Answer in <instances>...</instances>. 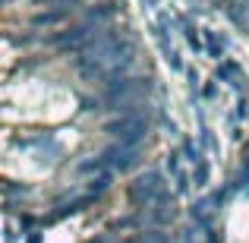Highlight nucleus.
<instances>
[{"mask_svg": "<svg viewBox=\"0 0 249 243\" xmlns=\"http://www.w3.org/2000/svg\"><path fill=\"white\" fill-rule=\"evenodd\" d=\"M129 196H133L136 206H167V202H174V193L167 189V180L161 170H145V174L136 177L133 189H129Z\"/></svg>", "mask_w": 249, "mask_h": 243, "instance_id": "f257e3e1", "label": "nucleus"}, {"mask_svg": "<svg viewBox=\"0 0 249 243\" xmlns=\"http://www.w3.org/2000/svg\"><path fill=\"white\" fill-rule=\"evenodd\" d=\"M117 13H123L120 0H101V3H95V6L85 10V22L89 25H101V22H107V19H114Z\"/></svg>", "mask_w": 249, "mask_h": 243, "instance_id": "f03ea898", "label": "nucleus"}, {"mask_svg": "<svg viewBox=\"0 0 249 243\" xmlns=\"http://www.w3.org/2000/svg\"><path fill=\"white\" fill-rule=\"evenodd\" d=\"M202 38H205L208 54H212L214 60H224V54H227V38H224V35H218V32H212V29L202 32Z\"/></svg>", "mask_w": 249, "mask_h": 243, "instance_id": "7ed1b4c3", "label": "nucleus"}, {"mask_svg": "<svg viewBox=\"0 0 249 243\" xmlns=\"http://www.w3.org/2000/svg\"><path fill=\"white\" fill-rule=\"evenodd\" d=\"M177 218V208H174V202H167V206H152L148 208V221L152 224H170V221Z\"/></svg>", "mask_w": 249, "mask_h": 243, "instance_id": "20e7f679", "label": "nucleus"}, {"mask_svg": "<svg viewBox=\"0 0 249 243\" xmlns=\"http://www.w3.org/2000/svg\"><path fill=\"white\" fill-rule=\"evenodd\" d=\"M237 76H240V63L237 60H221L218 63V70H214V79H221V82H237Z\"/></svg>", "mask_w": 249, "mask_h": 243, "instance_id": "39448f33", "label": "nucleus"}, {"mask_svg": "<svg viewBox=\"0 0 249 243\" xmlns=\"http://www.w3.org/2000/svg\"><path fill=\"white\" fill-rule=\"evenodd\" d=\"M193 183H196V189H205L208 183H212V164H208L205 158H202L199 164H193Z\"/></svg>", "mask_w": 249, "mask_h": 243, "instance_id": "423d86ee", "label": "nucleus"}, {"mask_svg": "<svg viewBox=\"0 0 249 243\" xmlns=\"http://www.w3.org/2000/svg\"><path fill=\"white\" fill-rule=\"evenodd\" d=\"M67 16H70V10H67V6H60V10L38 13V16L32 19V25H54V22H60V19H67Z\"/></svg>", "mask_w": 249, "mask_h": 243, "instance_id": "0eeeda50", "label": "nucleus"}, {"mask_svg": "<svg viewBox=\"0 0 249 243\" xmlns=\"http://www.w3.org/2000/svg\"><path fill=\"white\" fill-rule=\"evenodd\" d=\"M136 243H174V237L164 234L161 227H148V231H142L139 237H136Z\"/></svg>", "mask_w": 249, "mask_h": 243, "instance_id": "6e6552de", "label": "nucleus"}, {"mask_svg": "<svg viewBox=\"0 0 249 243\" xmlns=\"http://www.w3.org/2000/svg\"><path fill=\"white\" fill-rule=\"evenodd\" d=\"M180 152H183V158H186L189 164H199L202 161V149L196 146L193 139H183V146H180Z\"/></svg>", "mask_w": 249, "mask_h": 243, "instance_id": "1a4fd4ad", "label": "nucleus"}, {"mask_svg": "<svg viewBox=\"0 0 249 243\" xmlns=\"http://www.w3.org/2000/svg\"><path fill=\"white\" fill-rule=\"evenodd\" d=\"M183 35H186V41H189V48H193V51H205V41L196 35V29L189 22H183Z\"/></svg>", "mask_w": 249, "mask_h": 243, "instance_id": "9d476101", "label": "nucleus"}, {"mask_svg": "<svg viewBox=\"0 0 249 243\" xmlns=\"http://www.w3.org/2000/svg\"><path fill=\"white\" fill-rule=\"evenodd\" d=\"M110 187V174H101L98 180H91V196H98V193H104V189Z\"/></svg>", "mask_w": 249, "mask_h": 243, "instance_id": "9b49d317", "label": "nucleus"}, {"mask_svg": "<svg viewBox=\"0 0 249 243\" xmlns=\"http://www.w3.org/2000/svg\"><path fill=\"white\" fill-rule=\"evenodd\" d=\"M199 139H202V146H205V149H212V152H214V133L205 127V123H202V130H199Z\"/></svg>", "mask_w": 249, "mask_h": 243, "instance_id": "f8f14e48", "label": "nucleus"}, {"mask_svg": "<svg viewBox=\"0 0 249 243\" xmlns=\"http://www.w3.org/2000/svg\"><path fill=\"white\" fill-rule=\"evenodd\" d=\"M164 60L170 63V70H177V73H183V70H186V67H183V60H180V54H177V51H170V54H164Z\"/></svg>", "mask_w": 249, "mask_h": 243, "instance_id": "ddd939ff", "label": "nucleus"}, {"mask_svg": "<svg viewBox=\"0 0 249 243\" xmlns=\"http://www.w3.org/2000/svg\"><path fill=\"white\" fill-rule=\"evenodd\" d=\"M177 158H180V155H177V152H170V155H167V170H170V174H174V177L180 174V161H177Z\"/></svg>", "mask_w": 249, "mask_h": 243, "instance_id": "4468645a", "label": "nucleus"}, {"mask_svg": "<svg viewBox=\"0 0 249 243\" xmlns=\"http://www.w3.org/2000/svg\"><path fill=\"white\" fill-rule=\"evenodd\" d=\"M246 114H249V98H243V95H240V101H237V117L243 120Z\"/></svg>", "mask_w": 249, "mask_h": 243, "instance_id": "2eb2a0df", "label": "nucleus"}, {"mask_svg": "<svg viewBox=\"0 0 249 243\" xmlns=\"http://www.w3.org/2000/svg\"><path fill=\"white\" fill-rule=\"evenodd\" d=\"M202 95H205V98H214V95H218V89H214V85H205V89H202Z\"/></svg>", "mask_w": 249, "mask_h": 243, "instance_id": "dca6fc26", "label": "nucleus"}, {"mask_svg": "<svg viewBox=\"0 0 249 243\" xmlns=\"http://www.w3.org/2000/svg\"><path fill=\"white\" fill-rule=\"evenodd\" d=\"M243 164L249 168V142H246V149H243Z\"/></svg>", "mask_w": 249, "mask_h": 243, "instance_id": "f3484780", "label": "nucleus"}, {"mask_svg": "<svg viewBox=\"0 0 249 243\" xmlns=\"http://www.w3.org/2000/svg\"><path fill=\"white\" fill-rule=\"evenodd\" d=\"M142 3H145V6H158V0H142Z\"/></svg>", "mask_w": 249, "mask_h": 243, "instance_id": "a211bd4d", "label": "nucleus"}, {"mask_svg": "<svg viewBox=\"0 0 249 243\" xmlns=\"http://www.w3.org/2000/svg\"><path fill=\"white\" fill-rule=\"evenodd\" d=\"M29 243H41V237H38V234H35V237H29Z\"/></svg>", "mask_w": 249, "mask_h": 243, "instance_id": "6ab92c4d", "label": "nucleus"}, {"mask_svg": "<svg viewBox=\"0 0 249 243\" xmlns=\"http://www.w3.org/2000/svg\"><path fill=\"white\" fill-rule=\"evenodd\" d=\"M212 3H227V0H212Z\"/></svg>", "mask_w": 249, "mask_h": 243, "instance_id": "aec40b11", "label": "nucleus"}, {"mask_svg": "<svg viewBox=\"0 0 249 243\" xmlns=\"http://www.w3.org/2000/svg\"><path fill=\"white\" fill-rule=\"evenodd\" d=\"M246 3H249V0H246Z\"/></svg>", "mask_w": 249, "mask_h": 243, "instance_id": "412c9836", "label": "nucleus"}]
</instances>
